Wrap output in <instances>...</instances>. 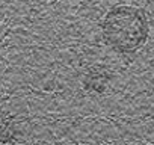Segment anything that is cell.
<instances>
[{"instance_id":"1","label":"cell","mask_w":154,"mask_h":145,"mask_svg":"<svg viewBox=\"0 0 154 145\" xmlns=\"http://www.w3.org/2000/svg\"><path fill=\"white\" fill-rule=\"evenodd\" d=\"M101 33L106 44L115 51L134 53L146 42L149 33L146 15L140 8L118 5L106 14L101 23Z\"/></svg>"}]
</instances>
